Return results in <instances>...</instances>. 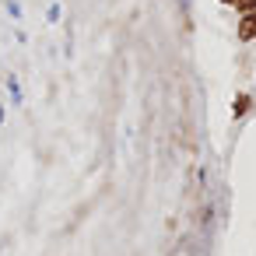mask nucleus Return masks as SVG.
I'll list each match as a JSON object with an SVG mask.
<instances>
[{
	"label": "nucleus",
	"instance_id": "nucleus-1",
	"mask_svg": "<svg viewBox=\"0 0 256 256\" xmlns=\"http://www.w3.org/2000/svg\"><path fill=\"white\" fill-rule=\"evenodd\" d=\"M242 39H256V18H246L242 22V32H238Z\"/></svg>",
	"mask_w": 256,
	"mask_h": 256
},
{
	"label": "nucleus",
	"instance_id": "nucleus-5",
	"mask_svg": "<svg viewBox=\"0 0 256 256\" xmlns=\"http://www.w3.org/2000/svg\"><path fill=\"white\" fill-rule=\"evenodd\" d=\"M0 123H4V106H0Z\"/></svg>",
	"mask_w": 256,
	"mask_h": 256
},
{
	"label": "nucleus",
	"instance_id": "nucleus-3",
	"mask_svg": "<svg viewBox=\"0 0 256 256\" xmlns=\"http://www.w3.org/2000/svg\"><path fill=\"white\" fill-rule=\"evenodd\" d=\"M246 109H249V98H238V102H235V116H242Z\"/></svg>",
	"mask_w": 256,
	"mask_h": 256
},
{
	"label": "nucleus",
	"instance_id": "nucleus-2",
	"mask_svg": "<svg viewBox=\"0 0 256 256\" xmlns=\"http://www.w3.org/2000/svg\"><path fill=\"white\" fill-rule=\"evenodd\" d=\"M8 88H11V95H14V98H22V88H18V78H14V74L8 78Z\"/></svg>",
	"mask_w": 256,
	"mask_h": 256
},
{
	"label": "nucleus",
	"instance_id": "nucleus-4",
	"mask_svg": "<svg viewBox=\"0 0 256 256\" xmlns=\"http://www.w3.org/2000/svg\"><path fill=\"white\" fill-rule=\"evenodd\" d=\"M238 8H242V11H249V8H252V0H238Z\"/></svg>",
	"mask_w": 256,
	"mask_h": 256
}]
</instances>
